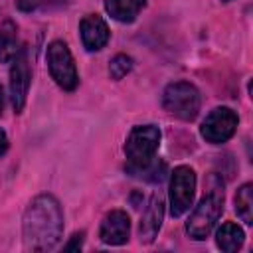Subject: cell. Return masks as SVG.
Instances as JSON below:
<instances>
[{
  "mask_svg": "<svg viewBox=\"0 0 253 253\" xmlns=\"http://www.w3.org/2000/svg\"><path fill=\"white\" fill-rule=\"evenodd\" d=\"M160 128L154 125H136L126 136L125 154H126V170L130 174H142L156 156L160 146Z\"/></svg>",
  "mask_w": 253,
  "mask_h": 253,
  "instance_id": "obj_2",
  "label": "cell"
},
{
  "mask_svg": "<svg viewBox=\"0 0 253 253\" xmlns=\"http://www.w3.org/2000/svg\"><path fill=\"white\" fill-rule=\"evenodd\" d=\"M243 241H245V233H243V229H241L237 223H233V221L221 223V227L215 231V245H217L221 251H225V253H235V251H239L241 245H243Z\"/></svg>",
  "mask_w": 253,
  "mask_h": 253,
  "instance_id": "obj_13",
  "label": "cell"
},
{
  "mask_svg": "<svg viewBox=\"0 0 253 253\" xmlns=\"http://www.w3.org/2000/svg\"><path fill=\"white\" fill-rule=\"evenodd\" d=\"M237 113L229 107H215L208 113V117L204 119L202 126H200V132L202 136L211 142V144H221V142H227L235 130H237Z\"/></svg>",
  "mask_w": 253,
  "mask_h": 253,
  "instance_id": "obj_7",
  "label": "cell"
},
{
  "mask_svg": "<svg viewBox=\"0 0 253 253\" xmlns=\"http://www.w3.org/2000/svg\"><path fill=\"white\" fill-rule=\"evenodd\" d=\"M69 0H16L22 12H38V10H53L65 6Z\"/></svg>",
  "mask_w": 253,
  "mask_h": 253,
  "instance_id": "obj_17",
  "label": "cell"
},
{
  "mask_svg": "<svg viewBox=\"0 0 253 253\" xmlns=\"http://www.w3.org/2000/svg\"><path fill=\"white\" fill-rule=\"evenodd\" d=\"M79 34H81L83 47L87 51H99V49H103L107 45V42H109V36H111L107 22L99 14H87L79 22Z\"/></svg>",
  "mask_w": 253,
  "mask_h": 253,
  "instance_id": "obj_10",
  "label": "cell"
},
{
  "mask_svg": "<svg viewBox=\"0 0 253 253\" xmlns=\"http://www.w3.org/2000/svg\"><path fill=\"white\" fill-rule=\"evenodd\" d=\"M144 6H146V0H105L107 14L121 24L134 22V18L140 14Z\"/></svg>",
  "mask_w": 253,
  "mask_h": 253,
  "instance_id": "obj_12",
  "label": "cell"
},
{
  "mask_svg": "<svg viewBox=\"0 0 253 253\" xmlns=\"http://www.w3.org/2000/svg\"><path fill=\"white\" fill-rule=\"evenodd\" d=\"M2 109H4V89L0 85V115H2Z\"/></svg>",
  "mask_w": 253,
  "mask_h": 253,
  "instance_id": "obj_20",
  "label": "cell"
},
{
  "mask_svg": "<svg viewBox=\"0 0 253 253\" xmlns=\"http://www.w3.org/2000/svg\"><path fill=\"white\" fill-rule=\"evenodd\" d=\"M196 196V172L190 166H176L170 174V215H184Z\"/></svg>",
  "mask_w": 253,
  "mask_h": 253,
  "instance_id": "obj_6",
  "label": "cell"
},
{
  "mask_svg": "<svg viewBox=\"0 0 253 253\" xmlns=\"http://www.w3.org/2000/svg\"><path fill=\"white\" fill-rule=\"evenodd\" d=\"M10 101L14 107V113H22L26 99H28V91H30V61H28V49L20 47V51L16 53V57L10 61Z\"/></svg>",
  "mask_w": 253,
  "mask_h": 253,
  "instance_id": "obj_8",
  "label": "cell"
},
{
  "mask_svg": "<svg viewBox=\"0 0 253 253\" xmlns=\"http://www.w3.org/2000/svg\"><path fill=\"white\" fill-rule=\"evenodd\" d=\"M20 51L18 43V26L12 20H4L0 24V61L10 63Z\"/></svg>",
  "mask_w": 253,
  "mask_h": 253,
  "instance_id": "obj_14",
  "label": "cell"
},
{
  "mask_svg": "<svg viewBox=\"0 0 253 253\" xmlns=\"http://www.w3.org/2000/svg\"><path fill=\"white\" fill-rule=\"evenodd\" d=\"M63 233V211L51 194H42L30 202L22 219V237L28 251H51Z\"/></svg>",
  "mask_w": 253,
  "mask_h": 253,
  "instance_id": "obj_1",
  "label": "cell"
},
{
  "mask_svg": "<svg viewBox=\"0 0 253 253\" xmlns=\"http://www.w3.org/2000/svg\"><path fill=\"white\" fill-rule=\"evenodd\" d=\"M200 91L188 81H174L162 93V107L182 121H194L200 113Z\"/></svg>",
  "mask_w": 253,
  "mask_h": 253,
  "instance_id": "obj_4",
  "label": "cell"
},
{
  "mask_svg": "<svg viewBox=\"0 0 253 253\" xmlns=\"http://www.w3.org/2000/svg\"><path fill=\"white\" fill-rule=\"evenodd\" d=\"M132 65H134L132 57H128V55H125V53L115 55V57L111 59V63H109V75H111V79H115V81L123 79L126 73H130Z\"/></svg>",
  "mask_w": 253,
  "mask_h": 253,
  "instance_id": "obj_16",
  "label": "cell"
},
{
  "mask_svg": "<svg viewBox=\"0 0 253 253\" xmlns=\"http://www.w3.org/2000/svg\"><path fill=\"white\" fill-rule=\"evenodd\" d=\"M6 150H8V136H6V132L0 128V156H4Z\"/></svg>",
  "mask_w": 253,
  "mask_h": 253,
  "instance_id": "obj_19",
  "label": "cell"
},
{
  "mask_svg": "<svg viewBox=\"0 0 253 253\" xmlns=\"http://www.w3.org/2000/svg\"><path fill=\"white\" fill-rule=\"evenodd\" d=\"M221 211H223V194L221 192L213 190L208 196H204L202 202L192 210V213L186 221V233L190 235V239L204 241L206 237H210Z\"/></svg>",
  "mask_w": 253,
  "mask_h": 253,
  "instance_id": "obj_3",
  "label": "cell"
},
{
  "mask_svg": "<svg viewBox=\"0 0 253 253\" xmlns=\"http://www.w3.org/2000/svg\"><path fill=\"white\" fill-rule=\"evenodd\" d=\"M162 219H164V198L160 192L152 194L142 217H140V227H138V235H140V243H152L162 227Z\"/></svg>",
  "mask_w": 253,
  "mask_h": 253,
  "instance_id": "obj_11",
  "label": "cell"
},
{
  "mask_svg": "<svg viewBox=\"0 0 253 253\" xmlns=\"http://www.w3.org/2000/svg\"><path fill=\"white\" fill-rule=\"evenodd\" d=\"M223 2H229V0H223Z\"/></svg>",
  "mask_w": 253,
  "mask_h": 253,
  "instance_id": "obj_21",
  "label": "cell"
},
{
  "mask_svg": "<svg viewBox=\"0 0 253 253\" xmlns=\"http://www.w3.org/2000/svg\"><path fill=\"white\" fill-rule=\"evenodd\" d=\"M130 235V217L123 210H113L109 211L99 229V237L107 245H125Z\"/></svg>",
  "mask_w": 253,
  "mask_h": 253,
  "instance_id": "obj_9",
  "label": "cell"
},
{
  "mask_svg": "<svg viewBox=\"0 0 253 253\" xmlns=\"http://www.w3.org/2000/svg\"><path fill=\"white\" fill-rule=\"evenodd\" d=\"M47 67L51 73V79L63 89V91H73L79 85V73L75 67V59L61 40H55L47 45Z\"/></svg>",
  "mask_w": 253,
  "mask_h": 253,
  "instance_id": "obj_5",
  "label": "cell"
},
{
  "mask_svg": "<svg viewBox=\"0 0 253 253\" xmlns=\"http://www.w3.org/2000/svg\"><path fill=\"white\" fill-rule=\"evenodd\" d=\"M235 211L247 225L253 223V186L247 182L235 194Z\"/></svg>",
  "mask_w": 253,
  "mask_h": 253,
  "instance_id": "obj_15",
  "label": "cell"
},
{
  "mask_svg": "<svg viewBox=\"0 0 253 253\" xmlns=\"http://www.w3.org/2000/svg\"><path fill=\"white\" fill-rule=\"evenodd\" d=\"M83 237H85V233H83V231L73 233L71 241H69V243H65V245H63V249H67V251H79V249H81V245H83Z\"/></svg>",
  "mask_w": 253,
  "mask_h": 253,
  "instance_id": "obj_18",
  "label": "cell"
}]
</instances>
